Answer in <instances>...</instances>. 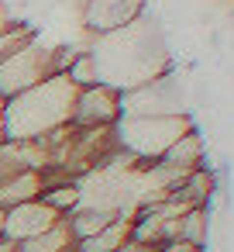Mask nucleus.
I'll use <instances>...</instances> for the list:
<instances>
[{
	"instance_id": "f257e3e1",
	"label": "nucleus",
	"mask_w": 234,
	"mask_h": 252,
	"mask_svg": "<svg viewBox=\"0 0 234 252\" xmlns=\"http://www.w3.org/2000/svg\"><path fill=\"white\" fill-rule=\"evenodd\" d=\"M86 49H90V56L97 63L100 83H107V87H114L121 94L172 69V52H169L165 32L152 18L148 7L131 25L93 38V45H86Z\"/></svg>"
},
{
	"instance_id": "f03ea898",
	"label": "nucleus",
	"mask_w": 234,
	"mask_h": 252,
	"mask_svg": "<svg viewBox=\"0 0 234 252\" xmlns=\"http://www.w3.org/2000/svg\"><path fill=\"white\" fill-rule=\"evenodd\" d=\"M76 87L66 76H49L38 87L4 100V138L14 142H31L45 138L73 121V104H76Z\"/></svg>"
},
{
	"instance_id": "7ed1b4c3",
	"label": "nucleus",
	"mask_w": 234,
	"mask_h": 252,
	"mask_svg": "<svg viewBox=\"0 0 234 252\" xmlns=\"http://www.w3.org/2000/svg\"><path fill=\"white\" fill-rule=\"evenodd\" d=\"M186 131H193V118L189 114H152V118H121L114 125V138L117 149L128 152L138 169L152 166L162 159V152L179 142Z\"/></svg>"
},
{
	"instance_id": "20e7f679",
	"label": "nucleus",
	"mask_w": 234,
	"mask_h": 252,
	"mask_svg": "<svg viewBox=\"0 0 234 252\" xmlns=\"http://www.w3.org/2000/svg\"><path fill=\"white\" fill-rule=\"evenodd\" d=\"M49 76H55L52 73V45L42 42V35H35L28 45H21L14 56L0 63V100H11L31 87H38Z\"/></svg>"
},
{
	"instance_id": "39448f33",
	"label": "nucleus",
	"mask_w": 234,
	"mask_h": 252,
	"mask_svg": "<svg viewBox=\"0 0 234 252\" xmlns=\"http://www.w3.org/2000/svg\"><path fill=\"white\" fill-rule=\"evenodd\" d=\"M152 114H189L176 69L121 94V118H152Z\"/></svg>"
},
{
	"instance_id": "423d86ee",
	"label": "nucleus",
	"mask_w": 234,
	"mask_h": 252,
	"mask_svg": "<svg viewBox=\"0 0 234 252\" xmlns=\"http://www.w3.org/2000/svg\"><path fill=\"white\" fill-rule=\"evenodd\" d=\"M121 121V90L107 83L83 87L73 104V128H114Z\"/></svg>"
},
{
	"instance_id": "0eeeda50",
	"label": "nucleus",
	"mask_w": 234,
	"mask_h": 252,
	"mask_svg": "<svg viewBox=\"0 0 234 252\" xmlns=\"http://www.w3.org/2000/svg\"><path fill=\"white\" fill-rule=\"evenodd\" d=\"M4 218H0V238H7V242H14V245H21V242H31V238H38L42 231H49L55 221H62L49 204H42L38 197L35 200H28V204H18V207H11V211H0Z\"/></svg>"
},
{
	"instance_id": "6e6552de",
	"label": "nucleus",
	"mask_w": 234,
	"mask_h": 252,
	"mask_svg": "<svg viewBox=\"0 0 234 252\" xmlns=\"http://www.w3.org/2000/svg\"><path fill=\"white\" fill-rule=\"evenodd\" d=\"M145 7H148L145 0H86L79 7V21L93 38H100V35H110L131 25Z\"/></svg>"
},
{
	"instance_id": "1a4fd4ad",
	"label": "nucleus",
	"mask_w": 234,
	"mask_h": 252,
	"mask_svg": "<svg viewBox=\"0 0 234 252\" xmlns=\"http://www.w3.org/2000/svg\"><path fill=\"white\" fill-rule=\"evenodd\" d=\"M207 159V152H203V135L193 128V131H186L179 142H172L165 152H162V159H158V166L165 169V173H172L176 180H186L193 169H200V166H207L203 162Z\"/></svg>"
},
{
	"instance_id": "9d476101",
	"label": "nucleus",
	"mask_w": 234,
	"mask_h": 252,
	"mask_svg": "<svg viewBox=\"0 0 234 252\" xmlns=\"http://www.w3.org/2000/svg\"><path fill=\"white\" fill-rule=\"evenodd\" d=\"M131 242V214H117L104 231H97L93 238L76 242L79 252H124V245Z\"/></svg>"
},
{
	"instance_id": "9b49d317",
	"label": "nucleus",
	"mask_w": 234,
	"mask_h": 252,
	"mask_svg": "<svg viewBox=\"0 0 234 252\" xmlns=\"http://www.w3.org/2000/svg\"><path fill=\"white\" fill-rule=\"evenodd\" d=\"M42 197V173L38 169H28V173H18L11 180L0 183V211H11L18 204H28Z\"/></svg>"
},
{
	"instance_id": "f8f14e48",
	"label": "nucleus",
	"mask_w": 234,
	"mask_h": 252,
	"mask_svg": "<svg viewBox=\"0 0 234 252\" xmlns=\"http://www.w3.org/2000/svg\"><path fill=\"white\" fill-rule=\"evenodd\" d=\"M213 190H217V176L207 169V166H200V169H193L179 187H176V200H182L186 207H207L210 204V197H213Z\"/></svg>"
},
{
	"instance_id": "ddd939ff",
	"label": "nucleus",
	"mask_w": 234,
	"mask_h": 252,
	"mask_svg": "<svg viewBox=\"0 0 234 252\" xmlns=\"http://www.w3.org/2000/svg\"><path fill=\"white\" fill-rule=\"evenodd\" d=\"M117 214L114 211H104V207H86V204H79L69 218H66V224H69V231H73V238L76 242H83V238H93L97 231H104L110 221H114Z\"/></svg>"
},
{
	"instance_id": "4468645a",
	"label": "nucleus",
	"mask_w": 234,
	"mask_h": 252,
	"mask_svg": "<svg viewBox=\"0 0 234 252\" xmlns=\"http://www.w3.org/2000/svg\"><path fill=\"white\" fill-rule=\"evenodd\" d=\"M18 252H79V249H76V238H73V231H69V224H66V218H62V221H55L49 231H42L38 238L21 242Z\"/></svg>"
},
{
	"instance_id": "2eb2a0df",
	"label": "nucleus",
	"mask_w": 234,
	"mask_h": 252,
	"mask_svg": "<svg viewBox=\"0 0 234 252\" xmlns=\"http://www.w3.org/2000/svg\"><path fill=\"white\" fill-rule=\"evenodd\" d=\"M42 204H49L59 218H69L76 207H79V180H62V183H52V187H45L42 190V197H38Z\"/></svg>"
},
{
	"instance_id": "dca6fc26",
	"label": "nucleus",
	"mask_w": 234,
	"mask_h": 252,
	"mask_svg": "<svg viewBox=\"0 0 234 252\" xmlns=\"http://www.w3.org/2000/svg\"><path fill=\"white\" fill-rule=\"evenodd\" d=\"M207 231H210V218H207V207H189L182 218H179V238L182 242H193V245H207Z\"/></svg>"
},
{
	"instance_id": "f3484780",
	"label": "nucleus",
	"mask_w": 234,
	"mask_h": 252,
	"mask_svg": "<svg viewBox=\"0 0 234 252\" xmlns=\"http://www.w3.org/2000/svg\"><path fill=\"white\" fill-rule=\"evenodd\" d=\"M76 90H83V87H93V83H100V76H97V63H93V56H90V49H83L73 63H69V69L62 73Z\"/></svg>"
},
{
	"instance_id": "a211bd4d",
	"label": "nucleus",
	"mask_w": 234,
	"mask_h": 252,
	"mask_svg": "<svg viewBox=\"0 0 234 252\" xmlns=\"http://www.w3.org/2000/svg\"><path fill=\"white\" fill-rule=\"evenodd\" d=\"M38 35V28H31V25H11V28H4V32H0V63H4L7 56H14L21 45H28L31 38Z\"/></svg>"
},
{
	"instance_id": "6ab92c4d",
	"label": "nucleus",
	"mask_w": 234,
	"mask_h": 252,
	"mask_svg": "<svg viewBox=\"0 0 234 252\" xmlns=\"http://www.w3.org/2000/svg\"><path fill=\"white\" fill-rule=\"evenodd\" d=\"M158 252H203L200 245H193V242H182V238H176V242H165Z\"/></svg>"
},
{
	"instance_id": "aec40b11",
	"label": "nucleus",
	"mask_w": 234,
	"mask_h": 252,
	"mask_svg": "<svg viewBox=\"0 0 234 252\" xmlns=\"http://www.w3.org/2000/svg\"><path fill=\"white\" fill-rule=\"evenodd\" d=\"M162 245H138V242H128L124 245V252H158Z\"/></svg>"
},
{
	"instance_id": "412c9836",
	"label": "nucleus",
	"mask_w": 234,
	"mask_h": 252,
	"mask_svg": "<svg viewBox=\"0 0 234 252\" xmlns=\"http://www.w3.org/2000/svg\"><path fill=\"white\" fill-rule=\"evenodd\" d=\"M0 252H18V245H14V242H7V238H0Z\"/></svg>"
},
{
	"instance_id": "4be33fe9",
	"label": "nucleus",
	"mask_w": 234,
	"mask_h": 252,
	"mask_svg": "<svg viewBox=\"0 0 234 252\" xmlns=\"http://www.w3.org/2000/svg\"><path fill=\"white\" fill-rule=\"evenodd\" d=\"M0 142H4V100H0Z\"/></svg>"
},
{
	"instance_id": "5701e85b",
	"label": "nucleus",
	"mask_w": 234,
	"mask_h": 252,
	"mask_svg": "<svg viewBox=\"0 0 234 252\" xmlns=\"http://www.w3.org/2000/svg\"><path fill=\"white\" fill-rule=\"evenodd\" d=\"M83 4H86V0H76V11H79V7H83Z\"/></svg>"
}]
</instances>
